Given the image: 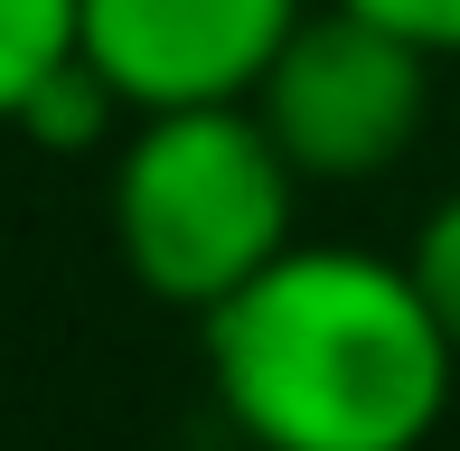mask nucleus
I'll return each instance as SVG.
<instances>
[{
  "label": "nucleus",
  "mask_w": 460,
  "mask_h": 451,
  "mask_svg": "<svg viewBox=\"0 0 460 451\" xmlns=\"http://www.w3.org/2000/svg\"><path fill=\"white\" fill-rule=\"evenodd\" d=\"M320 0H75V57L122 94V113L254 104L291 29Z\"/></svg>",
  "instance_id": "obj_4"
},
{
  "label": "nucleus",
  "mask_w": 460,
  "mask_h": 451,
  "mask_svg": "<svg viewBox=\"0 0 460 451\" xmlns=\"http://www.w3.org/2000/svg\"><path fill=\"white\" fill-rule=\"evenodd\" d=\"M10 132L38 141V151H113V141L132 132V113H122V94L103 85L85 57H66V66H57L48 85L29 94V113H19Z\"/></svg>",
  "instance_id": "obj_5"
},
{
  "label": "nucleus",
  "mask_w": 460,
  "mask_h": 451,
  "mask_svg": "<svg viewBox=\"0 0 460 451\" xmlns=\"http://www.w3.org/2000/svg\"><path fill=\"white\" fill-rule=\"evenodd\" d=\"M339 10H358V19H376V29L413 38L423 57L460 66V0H339Z\"/></svg>",
  "instance_id": "obj_8"
},
{
  "label": "nucleus",
  "mask_w": 460,
  "mask_h": 451,
  "mask_svg": "<svg viewBox=\"0 0 460 451\" xmlns=\"http://www.w3.org/2000/svg\"><path fill=\"white\" fill-rule=\"evenodd\" d=\"M75 57V0H0V132Z\"/></svg>",
  "instance_id": "obj_6"
},
{
  "label": "nucleus",
  "mask_w": 460,
  "mask_h": 451,
  "mask_svg": "<svg viewBox=\"0 0 460 451\" xmlns=\"http://www.w3.org/2000/svg\"><path fill=\"white\" fill-rule=\"evenodd\" d=\"M207 395L244 451H423L451 423L460 348L404 254L301 235L198 320Z\"/></svg>",
  "instance_id": "obj_1"
},
{
  "label": "nucleus",
  "mask_w": 460,
  "mask_h": 451,
  "mask_svg": "<svg viewBox=\"0 0 460 451\" xmlns=\"http://www.w3.org/2000/svg\"><path fill=\"white\" fill-rule=\"evenodd\" d=\"M254 113L273 151L301 170V189H376L423 151L442 113V57L320 0L254 85Z\"/></svg>",
  "instance_id": "obj_3"
},
{
  "label": "nucleus",
  "mask_w": 460,
  "mask_h": 451,
  "mask_svg": "<svg viewBox=\"0 0 460 451\" xmlns=\"http://www.w3.org/2000/svg\"><path fill=\"white\" fill-rule=\"evenodd\" d=\"M113 254L151 301L207 320L263 263L301 244V170L273 151L254 104L141 113L103 170Z\"/></svg>",
  "instance_id": "obj_2"
},
{
  "label": "nucleus",
  "mask_w": 460,
  "mask_h": 451,
  "mask_svg": "<svg viewBox=\"0 0 460 451\" xmlns=\"http://www.w3.org/2000/svg\"><path fill=\"white\" fill-rule=\"evenodd\" d=\"M404 273H413V292L432 301V320H442L451 348H460V189H442L423 208V226H413V244H404Z\"/></svg>",
  "instance_id": "obj_7"
}]
</instances>
